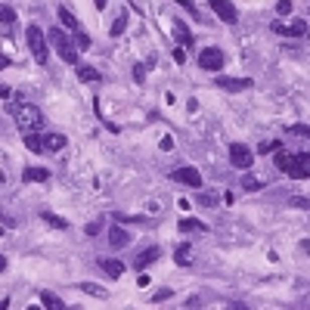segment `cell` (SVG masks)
<instances>
[{"label":"cell","mask_w":310,"mask_h":310,"mask_svg":"<svg viewBox=\"0 0 310 310\" xmlns=\"http://www.w3.org/2000/svg\"><path fill=\"white\" fill-rule=\"evenodd\" d=\"M99 230H102V221H90V224L84 227V233H87V236H96Z\"/></svg>","instance_id":"cell-28"},{"label":"cell","mask_w":310,"mask_h":310,"mask_svg":"<svg viewBox=\"0 0 310 310\" xmlns=\"http://www.w3.org/2000/svg\"><path fill=\"white\" fill-rule=\"evenodd\" d=\"M168 298H171V288H168V291L161 288V291H155V298H152V301H155V304H161V301H168Z\"/></svg>","instance_id":"cell-34"},{"label":"cell","mask_w":310,"mask_h":310,"mask_svg":"<svg viewBox=\"0 0 310 310\" xmlns=\"http://www.w3.org/2000/svg\"><path fill=\"white\" fill-rule=\"evenodd\" d=\"M93 4H96V10H106V4H109V0H93Z\"/></svg>","instance_id":"cell-37"},{"label":"cell","mask_w":310,"mask_h":310,"mask_svg":"<svg viewBox=\"0 0 310 310\" xmlns=\"http://www.w3.org/2000/svg\"><path fill=\"white\" fill-rule=\"evenodd\" d=\"M291 205H295V208H310V198H304V195H291Z\"/></svg>","instance_id":"cell-30"},{"label":"cell","mask_w":310,"mask_h":310,"mask_svg":"<svg viewBox=\"0 0 310 310\" xmlns=\"http://www.w3.org/2000/svg\"><path fill=\"white\" fill-rule=\"evenodd\" d=\"M208 4H211V10H214L217 19H224L227 25H236V19H239V10L233 7V0H208Z\"/></svg>","instance_id":"cell-7"},{"label":"cell","mask_w":310,"mask_h":310,"mask_svg":"<svg viewBox=\"0 0 310 310\" xmlns=\"http://www.w3.org/2000/svg\"><path fill=\"white\" fill-rule=\"evenodd\" d=\"M230 161H233V168L248 171V168L254 165V152L248 149V146H242V143H233V146H230Z\"/></svg>","instance_id":"cell-6"},{"label":"cell","mask_w":310,"mask_h":310,"mask_svg":"<svg viewBox=\"0 0 310 310\" xmlns=\"http://www.w3.org/2000/svg\"><path fill=\"white\" fill-rule=\"evenodd\" d=\"M47 41H50V47L56 50L68 65H78V50H75V44L65 38V31H62V28H53V31L47 34Z\"/></svg>","instance_id":"cell-4"},{"label":"cell","mask_w":310,"mask_h":310,"mask_svg":"<svg viewBox=\"0 0 310 310\" xmlns=\"http://www.w3.org/2000/svg\"><path fill=\"white\" fill-rule=\"evenodd\" d=\"M59 19H62V25H68V31H75V34L81 31V22H78L75 16H71V13L65 10V7H59Z\"/></svg>","instance_id":"cell-19"},{"label":"cell","mask_w":310,"mask_h":310,"mask_svg":"<svg viewBox=\"0 0 310 310\" xmlns=\"http://www.w3.org/2000/svg\"><path fill=\"white\" fill-rule=\"evenodd\" d=\"M198 202H202V205H217V195H211V192H202V195H198Z\"/></svg>","instance_id":"cell-32"},{"label":"cell","mask_w":310,"mask_h":310,"mask_svg":"<svg viewBox=\"0 0 310 310\" xmlns=\"http://www.w3.org/2000/svg\"><path fill=\"white\" fill-rule=\"evenodd\" d=\"M0 22H4V25H13V22H16V10H13L10 4H0Z\"/></svg>","instance_id":"cell-24"},{"label":"cell","mask_w":310,"mask_h":310,"mask_svg":"<svg viewBox=\"0 0 310 310\" xmlns=\"http://www.w3.org/2000/svg\"><path fill=\"white\" fill-rule=\"evenodd\" d=\"M174 261H177L180 267H186V264L192 261V245H186V242H183V245H177V251H174Z\"/></svg>","instance_id":"cell-18"},{"label":"cell","mask_w":310,"mask_h":310,"mask_svg":"<svg viewBox=\"0 0 310 310\" xmlns=\"http://www.w3.org/2000/svg\"><path fill=\"white\" fill-rule=\"evenodd\" d=\"M7 112H10V118L19 124L22 131H41V127H44V112L38 106H31V102H10Z\"/></svg>","instance_id":"cell-2"},{"label":"cell","mask_w":310,"mask_h":310,"mask_svg":"<svg viewBox=\"0 0 310 310\" xmlns=\"http://www.w3.org/2000/svg\"><path fill=\"white\" fill-rule=\"evenodd\" d=\"M109 242H112L115 248H124V245H131V233H127V230H121V227L115 224L112 230H109Z\"/></svg>","instance_id":"cell-13"},{"label":"cell","mask_w":310,"mask_h":310,"mask_svg":"<svg viewBox=\"0 0 310 310\" xmlns=\"http://www.w3.org/2000/svg\"><path fill=\"white\" fill-rule=\"evenodd\" d=\"M78 78H81L84 84H96V81H99V71L90 68V65H81V68H78Z\"/></svg>","instance_id":"cell-20"},{"label":"cell","mask_w":310,"mask_h":310,"mask_svg":"<svg viewBox=\"0 0 310 310\" xmlns=\"http://www.w3.org/2000/svg\"><path fill=\"white\" fill-rule=\"evenodd\" d=\"M174 38L183 44V47H192V31H189L183 22H174Z\"/></svg>","instance_id":"cell-15"},{"label":"cell","mask_w":310,"mask_h":310,"mask_svg":"<svg viewBox=\"0 0 310 310\" xmlns=\"http://www.w3.org/2000/svg\"><path fill=\"white\" fill-rule=\"evenodd\" d=\"M25 38H28V50H31V56H34V62H41V65H47V59H50V41L44 38V31H41L38 25H28V31H25Z\"/></svg>","instance_id":"cell-3"},{"label":"cell","mask_w":310,"mask_h":310,"mask_svg":"<svg viewBox=\"0 0 310 310\" xmlns=\"http://www.w3.org/2000/svg\"><path fill=\"white\" fill-rule=\"evenodd\" d=\"M75 38H78V47H81V50H87V47H90V38H87V34H84V31H78V34H75Z\"/></svg>","instance_id":"cell-33"},{"label":"cell","mask_w":310,"mask_h":310,"mask_svg":"<svg viewBox=\"0 0 310 310\" xmlns=\"http://www.w3.org/2000/svg\"><path fill=\"white\" fill-rule=\"evenodd\" d=\"M242 186H245L248 192H254V189H261V180H254V177H242Z\"/></svg>","instance_id":"cell-27"},{"label":"cell","mask_w":310,"mask_h":310,"mask_svg":"<svg viewBox=\"0 0 310 310\" xmlns=\"http://www.w3.org/2000/svg\"><path fill=\"white\" fill-rule=\"evenodd\" d=\"M161 258V248H149V251H143L140 258H137V270H143V267H149V264H155Z\"/></svg>","instance_id":"cell-16"},{"label":"cell","mask_w":310,"mask_h":310,"mask_svg":"<svg viewBox=\"0 0 310 310\" xmlns=\"http://www.w3.org/2000/svg\"><path fill=\"white\" fill-rule=\"evenodd\" d=\"M0 221H4V224H10V221H7V217H4V211H0Z\"/></svg>","instance_id":"cell-40"},{"label":"cell","mask_w":310,"mask_h":310,"mask_svg":"<svg viewBox=\"0 0 310 310\" xmlns=\"http://www.w3.org/2000/svg\"><path fill=\"white\" fill-rule=\"evenodd\" d=\"M96 264H99V270L106 273V276H112V279H118L121 273H124V264H121V261H115V258H99Z\"/></svg>","instance_id":"cell-11"},{"label":"cell","mask_w":310,"mask_h":310,"mask_svg":"<svg viewBox=\"0 0 310 310\" xmlns=\"http://www.w3.org/2000/svg\"><path fill=\"white\" fill-rule=\"evenodd\" d=\"M134 78H137V81H143V78H146V68H143V65H137V68H134Z\"/></svg>","instance_id":"cell-35"},{"label":"cell","mask_w":310,"mask_h":310,"mask_svg":"<svg viewBox=\"0 0 310 310\" xmlns=\"http://www.w3.org/2000/svg\"><path fill=\"white\" fill-rule=\"evenodd\" d=\"M217 87L221 90H248L251 87V78H217Z\"/></svg>","instance_id":"cell-12"},{"label":"cell","mask_w":310,"mask_h":310,"mask_svg":"<svg viewBox=\"0 0 310 310\" xmlns=\"http://www.w3.org/2000/svg\"><path fill=\"white\" fill-rule=\"evenodd\" d=\"M41 304H44V307H50V310H65V301H62V298H56L53 291H41Z\"/></svg>","instance_id":"cell-17"},{"label":"cell","mask_w":310,"mask_h":310,"mask_svg":"<svg viewBox=\"0 0 310 310\" xmlns=\"http://www.w3.org/2000/svg\"><path fill=\"white\" fill-rule=\"evenodd\" d=\"M41 143H44V152H62L68 140L62 134H41Z\"/></svg>","instance_id":"cell-10"},{"label":"cell","mask_w":310,"mask_h":310,"mask_svg":"<svg viewBox=\"0 0 310 310\" xmlns=\"http://www.w3.org/2000/svg\"><path fill=\"white\" fill-rule=\"evenodd\" d=\"M276 13H279V16H288V13H291V0H279V4H276Z\"/></svg>","instance_id":"cell-29"},{"label":"cell","mask_w":310,"mask_h":310,"mask_svg":"<svg viewBox=\"0 0 310 310\" xmlns=\"http://www.w3.org/2000/svg\"><path fill=\"white\" fill-rule=\"evenodd\" d=\"M192 230H205V224L195 221V217H183L180 221V233H192Z\"/></svg>","instance_id":"cell-22"},{"label":"cell","mask_w":310,"mask_h":310,"mask_svg":"<svg viewBox=\"0 0 310 310\" xmlns=\"http://www.w3.org/2000/svg\"><path fill=\"white\" fill-rule=\"evenodd\" d=\"M171 180H174V183H180V186L202 189V174H198L195 168H177V171L171 174Z\"/></svg>","instance_id":"cell-8"},{"label":"cell","mask_w":310,"mask_h":310,"mask_svg":"<svg viewBox=\"0 0 310 310\" xmlns=\"http://www.w3.org/2000/svg\"><path fill=\"white\" fill-rule=\"evenodd\" d=\"M177 4L183 7V10H189V13H192V19H198V10H195V4H192V0H177Z\"/></svg>","instance_id":"cell-31"},{"label":"cell","mask_w":310,"mask_h":310,"mask_svg":"<svg viewBox=\"0 0 310 310\" xmlns=\"http://www.w3.org/2000/svg\"><path fill=\"white\" fill-rule=\"evenodd\" d=\"M301 248H304V251L310 254V239H304V242H301Z\"/></svg>","instance_id":"cell-39"},{"label":"cell","mask_w":310,"mask_h":310,"mask_svg":"<svg viewBox=\"0 0 310 310\" xmlns=\"http://www.w3.org/2000/svg\"><path fill=\"white\" fill-rule=\"evenodd\" d=\"M7 270V258H4V254H0V273H4Z\"/></svg>","instance_id":"cell-38"},{"label":"cell","mask_w":310,"mask_h":310,"mask_svg":"<svg viewBox=\"0 0 310 310\" xmlns=\"http://www.w3.org/2000/svg\"><path fill=\"white\" fill-rule=\"evenodd\" d=\"M124 28H127V16L121 13L118 19L112 22V28H109V34H112V38H118V34H124Z\"/></svg>","instance_id":"cell-25"},{"label":"cell","mask_w":310,"mask_h":310,"mask_svg":"<svg viewBox=\"0 0 310 310\" xmlns=\"http://www.w3.org/2000/svg\"><path fill=\"white\" fill-rule=\"evenodd\" d=\"M7 65H10V59L4 56V53H0V68H7Z\"/></svg>","instance_id":"cell-36"},{"label":"cell","mask_w":310,"mask_h":310,"mask_svg":"<svg viewBox=\"0 0 310 310\" xmlns=\"http://www.w3.org/2000/svg\"><path fill=\"white\" fill-rule=\"evenodd\" d=\"M273 31H276V34H285V38H304V34H307V25H304V19L273 22Z\"/></svg>","instance_id":"cell-9"},{"label":"cell","mask_w":310,"mask_h":310,"mask_svg":"<svg viewBox=\"0 0 310 310\" xmlns=\"http://www.w3.org/2000/svg\"><path fill=\"white\" fill-rule=\"evenodd\" d=\"M288 131H291V134H298V137H307V140H310V124H288Z\"/></svg>","instance_id":"cell-26"},{"label":"cell","mask_w":310,"mask_h":310,"mask_svg":"<svg viewBox=\"0 0 310 310\" xmlns=\"http://www.w3.org/2000/svg\"><path fill=\"white\" fill-rule=\"evenodd\" d=\"M224 62H227V56H224V50H217V47H208V50L198 53V68H205V71H221Z\"/></svg>","instance_id":"cell-5"},{"label":"cell","mask_w":310,"mask_h":310,"mask_svg":"<svg viewBox=\"0 0 310 310\" xmlns=\"http://www.w3.org/2000/svg\"><path fill=\"white\" fill-rule=\"evenodd\" d=\"M28 183H47L50 180V171L47 168H25V174H22Z\"/></svg>","instance_id":"cell-14"},{"label":"cell","mask_w":310,"mask_h":310,"mask_svg":"<svg viewBox=\"0 0 310 310\" xmlns=\"http://www.w3.org/2000/svg\"><path fill=\"white\" fill-rule=\"evenodd\" d=\"M276 168L291 180L310 177V152H276Z\"/></svg>","instance_id":"cell-1"},{"label":"cell","mask_w":310,"mask_h":310,"mask_svg":"<svg viewBox=\"0 0 310 310\" xmlns=\"http://www.w3.org/2000/svg\"><path fill=\"white\" fill-rule=\"evenodd\" d=\"M81 291L84 295H93V298H109V291L102 285H96V282H81Z\"/></svg>","instance_id":"cell-21"},{"label":"cell","mask_w":310,"mask_h":310,"mask_svg":"<svg viewBox=\"0 0 310 310\" xmlns=\"http://www.w3.org/2000/svg\"><path fill=\"white\" fill-rule=\"evenodd\" d=\"M41 217H44V221H47L50 227H56V230H65V227H68V221H62L59 214H50V211H41Z\"/></svg>","instance_id":"cell-23"}]
</instances>
